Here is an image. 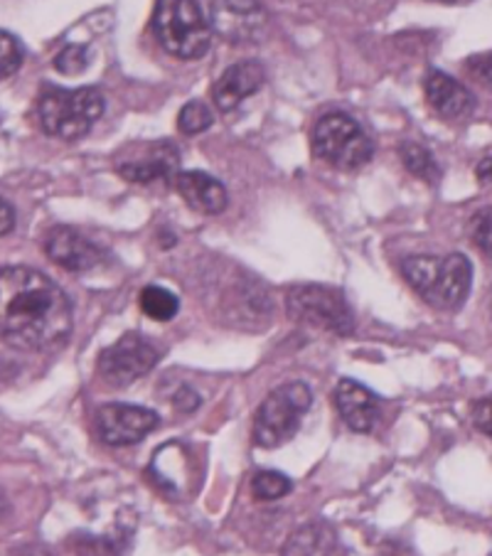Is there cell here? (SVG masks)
I'll return each mask as SVG.
<instances>
[{
	"label": "cell",
	"mask_w": 492,
	"mask_h": 556,
	"mask_svg": "<svg viewBox=\"0 0 492 556\" xmlns=\"http://www.w3.org/2000/svg\"><path fill=\"white\" fill-rule=\"evenodd\" d=\"M74 305L58 281L30 266L0 268V340L25 352H52L70 340Z\"/></svg>",
	"instance_id": "6da1fadb"
},
{
	"label": "cell",
	"mask_w": 492,
	"mask_h": 556,
	"mask_svg": "<svg viewBox=\"0 0 492 556\" xmlns=\"http://www.w3.org/2000/svg\"><path fill=\"white\" fill-rule=\"evenodd\" d=\"M402 271L408 286L439 311H458L472 286V266L463 254L412 256Z\"/></svg>",
	"instance_id": "7a4b0ae2"
},
{
	"label": "cell",
	"mask_w": 492,
	"mask_h": 556,
	"mask_svg": "<svg viewBox=\"0 0 492 556\" xmlns=\"http://www.w3.org/2000/svg\"><path fill=\"white\" fill-rule=\"evenodd\" d=\"M155 40L178 60H200L212 42L210 13L194 0H161L151 17Z\"/></svg>",
	"instance_id": "3957f363"
},
{
	"label": "cell",
	"mask_w": 492,
	"mask_h": 556,
	"mask_svg": "<svg viewBox=\"0 0 492 556\" xmlns=\"http://www.w3.org/2000/svg\"><path fill=\"white\" fill-rule=\"evenodd\" d=\"M106 99L97 87L81 89H62L45 87L37 99V118L45 128V134L62 141H79L104 114Z\"/></svg>",
	"instance_id": "277c9868"
},
{
	"label": "cell",
	"mask_w": 492,
	"mask_h": 556,
	"mask_svg": "<svg viewBox=\"0 0 492 556\" xmlns=\"http://www.w3.org/2000/svg\"><path fill=\"white\" fill-rule=\"evenodd\" d=\"M286 313L299 326L332 332V336H352L355 313H352L345 293L323 283H299L286 291Z\"/></svg>",
	"instance_id": "5b68a950"
},
{
	"label": "cell",
	"mask_w": 492,
	"mask_h": 556,
	"mask_svg": "<svg viewBox=\"0 0 492 556\" xmlns=\"http://www.w3.org/2000/svg\"><path fill=\"white\" fill-rule=\"evenodd\" d=\"M313 392L308 384L289 382L274 389L254 416V443L258 448H278L299 433L303 416L311 412Z\"/></svg>",
	"instance_id": "8992f818"
},
{
	"label": "cell",
	"mask_w": 492,
	"mask_h": 556,
	"mask_svg": "<svg viewBox=\"0 0 492 556\" xmlns=\"http://www.w3.org/2000/svg\"><path fill=\"white\" fill-rule=\"evenodd\" d=\"M313 153L340 170H355L373 161L375 143L348 114H328L315 124Z\"/></svg>",
	"instance_id": "52a82bcc"
},
{
	"label": "cell",
	"mask_w": 492,
	"mask_h": 556,
	"mask_svg": "<svg viewBox=\"0 0 492 556\" xmlns=\"http://www.w3.org/2000/svg\"><path fill=\"white\" fill-rule=\"evenodd\" d=\"M161 359V350L141 332H128L109 345L97 359L99 379L109 389H126L146 377Z\"/></svg>",
	"instance_id": "ba28073f"
},
{
	"label": "cell",
	"mask_w": 492,
	"mask_h": 556,
	"mask_svg": "<svg viewBox=\"0 0 492 556\" xmlns=\"http://www.w3.org/2000/svg\"><path fill=\"white\" fill-rule=\"evenodd\" d=\"M161 416L136 404H106L94 416V429L106 446H131L153 433Z\"/></svg>",
	"instance_id": "9c48e42d"
},
{
	"label": "cell",
	"mask_w": 492,
	"mask_h": 556,
	"mask_svg": "<svg viewBox=\"0 0 492 556\" xmlns=\"http://www.w3.org/2000/svg\"><path fill=\"white\" fill-rule=\"evenodd\" d=\"M207 13L212 30L235 45L254 42L266 30L264 3H210Z\"/></svg>",
	"instance_id": "30bf717a"
},
{
	"label": "cell",
	"mask_w": 492,
	"mask_h": 556,
	"mask_svg": "<svg viewBox=\"0 0 492 556\" xmlns=\"http://www.w3.org/2000/svg\"><path fill=\"white\" fill-rule=\"evenodd\" d=\"M45 254L72 274L91 271V268H97L104 262V252L91 239L81 235L79 229L67 225H58L50 229L48 239H45Z\"/></svg>",
	"instance_id": "8fae6325"
},
{
	"label": "cell",
	"mask_w": 492,
	"mask_h": 556,
	"mask_svg": "<svg viewBox=\"0 0 492 556\" xmlns=\"http://www.w3.org/2000/svg\"><path fill=\"white\" fill-rule=\"evenodd\" d=\"M180 173V153L173 141H157L148 143L146 153H141L134 161L118 163V175L128 182L136 185H151L155 180H175Z\"/></svg>",
	"instance_id": "7c38bea8"
},
{
	"label": "cell",
	"mask_w": 492,
	"mask_h": 556,
	"mask_svg": "<svg viewBox=\"0 0 492 556\" xmlns=\"http://www.w3.org/2000/svg\"><path fill=\"white\" fill-rule=\"evenodd\" d=\"M336 406L348 429L355 433H369L382 419V406H379L377 394L357 384L355 379H342L338 384Z\"/></svg>",
	"instance_id": "4fadbf2b"
},
{
	"label": "cell",
	"mask_w": 492,
	"mask_h": 556,
	"mask_svg": "<svg viewBox=\"0 0 492 556\" xmlns=\"http://www.w3.org/2000/svg\"><path fill=\"white\" fill-rule=\"evenodd\" d=\"M266 81V70L258 60L237 62L217 79L212 97L222 111H235L241 101L256 94Z\"/></svg>",
	"instance_id": "5bb4252c"
},
{
	"label": "cell",
	"mask_w": 492,
	"mask_h": 556,
	"mask_svg": "<svg viewBox=\"0 0 492 556\" xmlns=\"http://www.w3.org/2000/svg\"><path fill=\"white\" fill-rule=\"evenodd\" d=\"M426 99H429L431 109L445 122H458V118H466L472 106H476V99H472L470 91L461 85L458 79H453L451 74H443L439 70H431L429 77H426Z\"/></svg>",
	"instance_id": "9a60e30c"
},
{
	"label": "cell",
	"mask_w": 492,
	"mask_h": 556,
	"mask_svg": "<svg viewBox=\"0 0 492 556\" xmlns=\"http://www.w3.org/2000/svg\"><path fill=\"white\" fill-rule=\"evenodd\" d=\"M175 188H178L180 198L188 202L192 210L202 212V215H219L229 205V194L217 178L202 173V170H185L175 175Z\"/></svg>",
	"instance_id": "2e32d148"
},
{
	"label": "cell",
	"mask_w": 492,
	"mask_h": 556,
	"mask_svg": "<svg viewBox=\"0 0 492 556\" xmlns=\"http://www.w3.org/2000/svg\"><path fill=\"white\" fill-rule=\"evenodd\" d=\"M332 546H336V534H332L330 525L311 522L291 534L281 556H330Z\"/></svg>",
	"instance_id": "e0dca14e"
},
{
	"label": "cell",
	"mask_w": 492,
	"mask_h": 556,
	"mask_svg": "<svg viewBox=\"0 0 492 556\" xmlns=\"http://www.w3.org/2000/svg\"><path fill=\"white\" fill-rule=\"evenodd\" d=\"M141 308L148 318H153L157 323H168L178 315L180 301L178 295L163 289V286H146L141 291Z\"/></svg>",
	"instance_id": "ac0fdd59"
},
{
	"label": "cell",
	"mask_w": 492,
	"mask_h": 556,
	"mask_svg": "<svg viewBox=\"0 0 492 556\" xmlns=\"http://www.w3.org/2000/svg\"><path fill=\"white\" fill-rule=\"evenodd\" d=\"M402 161L406 165L408 173H414L416 178H421L426 182L436 185L441 180V165L436 163L433 153L429 151V148H424L419 143H404L402 146Z\"/></svg>",
	"instance_id": "d6986e66"
},
{
	"label": "cell",
	"mask_w": 492,
	"mask_h": 556,
	"mask_svg": "<svg viewBox=\"0 0 492 556\" xmlns=\"http://www.w3.org/2000/svg\"><path fill=\"white\" fill-rule=\"evenodd\" d=\"M212 124H215V114H212V109L200 99L188 101V104H185L178 114L180 131L188 136L204 134Z\"/></svg>",
	"instance_id": "ffe728a7"
},
{
	"label": "cell",
	"mask_w": 492,
	"mask_h": 556,
	"mask_svg": "<svg viewBox=\"0 0 492 556\" xmlns=\"http://www.w3.org/2000/svg\"><path fill=\"white\" fill-rule=\"evenodd\" d=\"M293 483L289 478L283 476V472H276V470H266V472H258L252 480V495L256 500H278V497H286L291 493Z\"/></svg>",
	"instance_id": "44dd1931"
},
{
	"label": "cell",
	"mask_w": 492,
	"mask_h": 556,
	"mask_svg": "<svg viewBox=\"0 0 492 556\" xmlns=\"http://www.w3.org/2000/svg\"><path fill=\"white\" fill-rule=\"evenodd\" d=\"M23 60H25V52H23V45L17 42V37L0 30V81L21 70Z\"/></svg>",
	"instance_id": "7402d4cb"
},
{
	"label": "cell",
	"mask_w": 492,
	"mask_h": 556,
	"mask_svg": "<svg viewBox=\"0 0 492 556\" xmlns=\"http://www.w3.org/2000/svg\"><path fill=\"white\" fill-rule=\"evenodd\" d=\"M89 64V50L85 45H67L58 58H54V70L60 74H67V77H77L87 70Z\"/></svg>",
	"instance_id": "603a6c76"
},
{
	"label": "cell",
	"mask_w": 492,
	"mask_h": 556,
	"mask_svg": "<svg viewBox=\"0 0 492 556\" xmlns=\"http://www.w3.org/2000/svg\"><path fill=\"white\" fill-rule=\"evenodd\" d=\"M472 242L485 252V256H490V210L480 212V215L472 219Z\"/></svg>",
	"instance_id": "cb8c5ba5"
},
{
	"label": "cell",
	"mask_w": 492,
	"mask_h": 556,
	"mask_svg": "<svg viewBox=\"0 0 492 556\" xmlns=\"http://www.w3.org/2000/svg\"><path fill=\"white\" fill-rule=\"evenodd\" d=\"M13 229H15V210L11 202H5L3 198H0V237L11 235Z\"/></svg>",
	"instance_id": "d4e9b609"
},
{
	"label": "cell",
	"mask_w": 492,
	"mask_h": 556,
	"mask_svg": "<svg viewBox=\"0 0 492 556\" xmlns=\"http://www.w3.org/2000/svg\"><path fill=\"white\" fill-rule=\"evenodd\" d=\"M472 421H476L478 429L490 435V400H482L476 404V412H472Z\"/></svg>",
	"instance_id": "484cf974"
},
{
	"label": "cell",
	"mask_w": 492,
	"mask_h": 556,
	"mask_svg": "<svg viewBox=\"0 0 492 556\" xmlns=\"http://www.w3.org/2000/svg\"><path fill=\"white\" fill-rule=\"evenodd\" d=\"M198 404H200V396L194 394L190 387H182L180 394L175 396V406H178V409H182V412H192Z\"/></svg>",
	"instance_id": "4316f807"
},
{
	"label": "cell",
	"mask_w": 492,
	"mask_h": 556,
	"mask_svg": "<svg viewBox=\"0 0 492 556\" xmlns=\"http://www.w3.org/2000/svg\"><path fill=\"white\" fill-rule=\"evenodd\" d=\"M478 178L482 182H490V153H485V157H482L478 165Z\"/></svg>",
	"instance_id": "83f0119b"
}]
</instances>
